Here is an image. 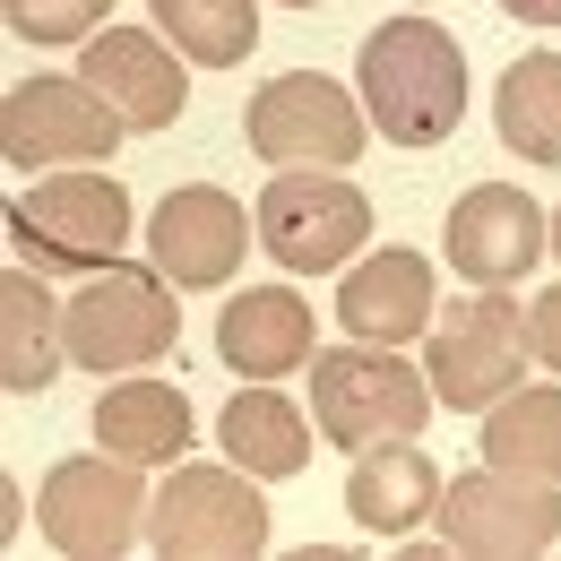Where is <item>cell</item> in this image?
Instances as JSON below:
<instances>
[{
    "label": "cell",
    "mask_w": 561,
    "mask_h": 561,
    "mask_svg": "<svg viewBox=\"0 0 561 561\" xmlns=\"http://www.w3.org/2000/svg\"><path fill=\"white\" fill-rule=\"evenodd\" d=\"M191 432H199L191 398L164 389V380H113V389L95 398V440H104L113 458H130V467H164V458H182Z\"/></svg>",
    "instance_id": "obj_20"
},
{
    "label": "cell",
    "mask_w": 561,
    "mask_h": 561,
    "mask_svg": "<svg viewBox=\"0 0 561 561\" xmlns=\"http://www.w3.org/2000/svg\"><path fill=\"white\" fill-rule=\"evenodd\" d=\"M337 320L363 346L423 337V320H432V268H423V251H371V260H354V277H337Z\"/></svg>",
    "instance_id": "obj_16"
},
{
    "label": "cell",
    "mask_w": 561,
    "mask_h": 561,
    "mask_svg": "<svg viewBox=\"0 0 561 561\" xmlns=\"http://www.w3.org/2000/svg\"><path fill=\"white\" fill-rule=\"evenodd\" d=\"M510 18H527V26H561V0H501Z\"/></svg>",
    "instance_id": "obj_26"
},
{
    "label": "cell",
    "mask_w": 561,
    "mask_h": 561,
    "mask_svg": "<svg viewBox=\"0 0 561 561\" xmlns=\"http://www.w3.org/2000/svg\"><path fill=\"white\" fill-rule=\"evenodd\" d=\"M147 545L164 561H242L268 545V501L233 458L225 467H182L147 501Z\"/></svg>",
    "instance_id": "obj_6"
},
{
    "label": "cell",
    "mask_w": 561,
    "mask_h": 561,
    "mask_svg": "<svg viewBox=\"0 0 561 561\" xmlns=\"http://www.w3.org/2000/svg\"><path fill=\"white\" fill-rule=\"evenodd\" d=\"M113 0H9V26L26 44H78V35H104Z\"/></svg>",
    "instance_id": "obj_24"
},
{
    "label": "cell",
    "mask_w": 561,
    "mask_h": 561,
    "mask_svg": "<svg viewBox=\"0 0 561 561\" xmlns=\"http://www.w3.org/2000/svg\"><path fill=\"white\" fill-rule=\"evenodd\" d=\"M156 26L199 70H233L260 53V0H156Z\"/></svg>",
    "instance_id": "obj_23"
},
{
    "label": "cell",
    "mask_w": 561,
    "mask_h": 561,
    "mask_svg": "<svg viewBox=\"0 0 561 561\" xmlns=\"http://www.w3.org/2000/svg\"><path fill=\"white\" fill-rule=\"evenodd\" d=\"M527 363H536V337H527V311L510 302V285H476L467 302H449L440 329H432V346H423L432 398L467 407V415L492 407V398H510L527 380Z\"/></svg>",
    "instance_id": "obj_4"
},
{
    "label": "cell",
    "mask_w": 561,
    "mask_h": 561,
    "mask_svg": "<svg viewBox=\"0 0 561 561\" xmlns=\"http://www.w3.org/2000/svg\"><path fill=\"white\" fill-rule=\"evenodd\" d=\"M285 9H320V0H285Z\"/></svg>",
    "instance_id": "obj_27"
},
{
    "label": "cell",
    "mask_w": 561,
    "mask_h": 561,
    "mask_svg": "<svg viewBox=\"0 0 561 561\" xmlns=\"http://www.w3.org/2000/svg\"><path fill=\"white\" fill-rule=\"evenodd\" d=\"M78 78H87L130 130H173L182 104H191V70H182V53H164L147 26H104V35H87Z\"/></svg>",
    "instance_id": "obj_13"
},
{
    "label": "cell",
    "mask_w": 561,
    "mask_h": 561,
    "mask_svg": "<svg viewBox=\"0 0 561 561\" xmlns=\"http://www.w3.org/2000/svg\"><path fill=\"white\" fill-rule=\"evenodd\" d=\"M173 337H182L173 277L95 268V277L70 294V363H87V371H139L156 354H173Z\"/></svg>",
    "instance_id": "obj_8"
},
{
    "label": "cell",
    "mask_w": 561,
    "mask_h": 561,
    "mask_svg": "<svg viewBox=\"0 0 561 561\" xmlns=\"http://www.w3.org/2000/svg\"><path fill=\"white\" fill-rule=\"evenodd\" d=\"M242 251H251V216L225 182H182L147 216V260L173 285H225L242 268Z\"/></svg>",
    "instance_id": "obj_12"
},
{
    "label": "cell",
    "mask_w": 561,
    "mask_h": 561,
    "mask_svg": "<svg viewBox=\"0 0 561 561\" xmlns=\"http://www.w3.org/2000/svg\"><path fill=\"white\" fill-rule=\"evenodd\" d=\"M302 415L311 407H294L285 389H242V398L216 407V440H225V458L242 476L277 484V476H302V458H311V432L320 423H302Z\"/></svg>",
    "instance_id": "obj_19"
},
{
    "label": "cell",
    "mask_w": 561,
    "mask_h": 561,
    "mask_svg": "<svg viewBox=\"0 0 561 561\" xmlns=\"http://www.w3.org/2000/svg\"><path fill=\"white\" fill-rule=\"evenodd\" d=\"M70 363V302H53L44 268H9L0 277V380L9 389H53V371Z\"/></svg>",
    "instance_id": "obj_18"
},
{
    "label": "cell",
    "mask_w": 561,
    "mask_h": 561,
    "mask_svg": "<svg viewBox=\"0 0 561 561\" xmlns=\"http://www.w3.org/2000/svg\"><path fill=\"white\" fill-rule=\"evenodd\" d=\"M147 518V484L130 458H61L44 476V501H35V527L53 536V553H78V561H104V553H130Z\"/></svg>",
    "instance_id": "obj_11"
},
{
    "label": "cell",
    "mask_w": 561,
    "mask_h": 561,
    "mask_svg": "<svg viewBox=\"0 0 561 561\" xmlns=\"http://www.w3.org/2000/svg\"><path fill=\"white\" fill-rule=\"evenodd\" d=\"M527 337H536V354L561 371V285H545V294L527 302Z\"/></svg>",
    "instance_id": "obj_25"
},
{
    "label": "cell",
    "mask_w": 561,
    "mask_h": 561,
    "mask_svg": "<svg viewBox=\"0 0 561 561\" xmlns=\"http://www.w3.org/2000/svg\"><path fill=\"white\" fill-rule=\"evenodd\" d=\"M9 251L44 277H95L130 251V191L113 173H44L26 199H9Z\"/></svg>",
    "instance_id": "obj_2"
},
{
    "label": "cell",
    "mask_w": 561,
    "mask_h": 561,
    "mask_svg": "<svg viewBox=\"0 0 561 561\" xmlns=\"http://www.w3.org/2000/svg\"><path fill=\"white\" fill-rule=\"evenodd\" d=\"M216 354H225L242 380H285V371H302V363L320 354V320H311V302H302L294 285H251V294L225 302Z\"/></svg>",
    "instance_id": "obj_15"
},
{
    "label": "cell",
    "mask_w": 561,
    "mask_h": 561,
    "mask_svg": "<svg viewBox=\"0 0 561 561\" xmlns=\"http://www.w3.org/2000/svg\"><path fill=\"white\" fill-rule=\"evenodd\" d=\"M545 242H553L545 208H536L527 191H510V182H476V191L449 208V268L476 277V285L527 277V268L545 260Z\"/></svg>",
    "instance_id": "obj_14"
},
{
    "label": "cell",
    "mask_w": 561,
    "mask_h": 561,
    "mask_svg": "<svg viewBox=\"0 0 561 561\" xmlns=\"http://www.w3.org/2000/svg\"><path fill=\"white\" fill-rule=\"evenodd\" d=\"M354 87H363V113L371 130L398 147H440L467 122V53L449 26H432L415 9L380 18L354 53Z\"/></svg>",
    "instance_id": "obj_1"
},
{
    "label": "cell",
    "mask_w": 561,
    "mask_h": 561,
    "mask_svg": "<svg viewBox=\"0 0 561 561\" xmlns=\"http://www.w3.org/2000/svg\"><path fill=\"white\" fill-rule=\"evenodd\" d=\"M242 139H251V156L268 173H346L354 156H363V113H354V95L337 78L285 70L251 95Z\"/></svg>",
    "instance_id": "obj_5"
},
{
    "label": "cell",
    "mask_w": 561,
    "mask_h": 561,
    "mask_svg": "<svg viewBox=\"0 0 561 561\" xmlns=\"http://www.w3.org/2000/svg\"><path fill=\"white\" fill-rule=\"evenodd\" d=\"M130 139V122L87 87V78H26L18 95H9V113H0V147H9V164H26V173H53V164H95V156H113V147Z\"/></svg>",
    "instance_id": "obj_10"
},
{
    "label": "cell",
    "mask_w": 561,
    "mask_h": 561,
    "mask_svg": "<svg viewBox=\"0 0 561 561\" xmlns=\"http://www.w3.org/2000/svg\"><path fill=\"white\" fill-rule=\"evenodd\" d=\"M492 122L527 164H561V53H518L492 87Z\"/></svg>",
    "instance_id": "obj_21"
},
{
    "label": "cell",
    "mask_w": 561,
    "mask_h": 561,
    "mask_svg": "<svg viewBox=\"0 0 561 561\" xmlns=\"http://www.w3.org/2000/svg\"><path fill=\"white\" fill-rule=\"evenodd\" d=\"M311 423L337 449H371V440H415L432 423V371H415L389 346H329L311 354Z\"/></svg>",
    "instance_id": "obj_3"
},
{
    "label": "cell",
    "mask_w": 561,
    "mask_h": 561,
    "mask_svg": "<svg viewBox=\"0 0 561 561\" xmlns=\"http://www.w3.org/2000/svg\"><path fill=\"white\" fill-rule=\"evenodd\" d=\"M440 467L423 458L415 440H371V449H354V484H346V510L354 527H371V536H415L423 518L440 510Z\"/></svg>",
    "instance_id": "obj_17"
},
{
    "label": "cell",
    "mask_w": 561,
    "mask_h": 561,
    "mask_svg": "<svg viewBox=\"0 0 561 561\" xmlns=\"http://www.w3.org/2000/svg\"><path fill=\"white\" fill-rule=\"evenodd\" d=\"M553 251H561V216H553Z\"/></svg>",
    "instance_id": "obj_28"
},
{
    "label": "cell",
    "mask_w": 561,
    "mask_h": 561,
    "mask_svg": "<svg viewBox=\"0 0 561 561\" xmlns=\"http://www.w3.org/2000/svg\"><path fill=\"white\" fill-rule=\"evenodd\" d=\"M484 467H518V476H553L561 484V380L553 389H510L484 415Z\"/></svg>",
    "instance_id": "obj_22"
},
{
    "label": "cell",
    "mask_w": 561,
    "mask_h": 561,
    "mask_svg": "<svg viewBox=\"0 0 561 561\" xmlns=\"http://www.w3.org/2000/svg\"><path fill=\"white\" fill-rule=\"evenodd\" d=\"M440 545L449 553H501L527 561L561 536V484L553 476H518V467H476L440 484Z\"/></svg>",
    "instance_id": "obj_9"
},
{
    "label": "cell",
    "mask_w": 561,
    "mask_h": 561,
    "mask_svg": "<svg viewBox=\"0 0 561 561\" xmlns=\"http://www.w3.org/2000/svg\"><path fill=\"white\" fill-rule=\"evenodd\" d=\"M260 242L285 277H337L371 242V199L346 173H277L260 199Z\"/></svg>",
    "instance_id": "obj_7"
}]
</instances>
